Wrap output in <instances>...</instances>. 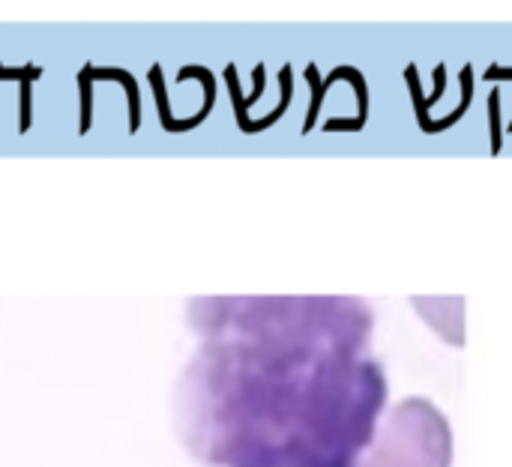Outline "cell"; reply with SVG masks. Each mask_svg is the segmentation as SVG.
Instances as JSON below:
<instances>
[{
    "instance_id": "1",
    "label": "cell",
    "mask_w": 512,
    "mask_h": 467,
    "mask_svg": "<svg viewBox=\"0 0 512 467\" xmlns=\"http://www.w3.org/2000/svg\"><path fill=\"white\" fill-rule=\"evenodd\" d=\"M174 429L207 467H357L387 405L357 297H195Z\"/></svg>"
},
{
    "instance_id": "2",
    "label": "cell",
    "mask_w": 512,
    "mask_h": 467,
    "mask_svg": "<svg viewBox=\"0 0 512 467\" xmlns=\"http://www.w3.org/2000/svg\"><path fill=\"white\" fill-rule=\"evenodd\" d=\"M357 467H450L453 429L429 399H402L381 414Z\"/></svg>"
}]
</instances>
